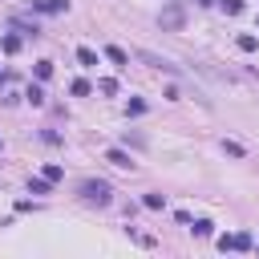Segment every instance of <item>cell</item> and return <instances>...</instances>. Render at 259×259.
<instances>
[{"label": "cell", "instance_id": "obj_17", "mask_svg": "<svg viewBox=\"0 0 259 259\" xmlns=\"http://www.w3.org/2000/svg\"><path fill=\"white\" fill-rule=\"evenodd\" d=\"M45 178H49V182H61V178H65V170L57 166V162H49V166H45Z\"/></svg>", "mask_w": 259, "mask_h": 259}, {"label": "cell", "instance_id": "obj_5", "mask_svg": "<svg viewBox=\"0 0 259 259\" xmlns=\"http://www.w3.org/2000/svg\"><path fill=\"white\" fill-rule=\"evenodd\" d=\"M32 8H37V12H65L69 0H32Z\"/></svg>", "mask_w": 259, "mask_h": 259}, {"label": "cell", "instance_id": "obj_7", "mask_svg": "<svg viewBox=\"0 0 259 259\" xmlns=\"http://www.w3.org/2000/svg\"><path fill=\"white\" fill-rule=\"evenodd\" d=\"M190 231L199 235V239H207V235L215 231V223H211V219H194V227H190Z\"/></svg>", "mask_w": 259, "mask_h": 259}, {"label": "cell", "instance_id": "obj_13", "mask_svg": "<svg viewBox=\"0 0 259 259\" xmlns=\"http://www.w3.org/2000/svg\"><path fill=\"white\" fill-rule=\"evenodd\" d=\"M219 4H223L227 16H239V12H243V0H219Z\"/></svg>", "mask_w": 259, "mask_h": 259}, {"label": "cell", "instance_id": "obj_12", "mask_svg": "<svg viewBox=\"0 0 259 259\" xmlns=\"http://www.w3.org/2000/svg\"><path fill=\"white\" fill-rule=\"evenodd\" d=\"M106 57H110L114 65H130V57H126V49H118V45H110V49H106Z\"/></svg>", "mask_w": 259, "mask_h": 259}, {"label": "cell", "instance_id": "obj_15", "mask_svg": "<svg viewBox=\"0 0 259 259\" xmlns=\"http://www.w3.org/2000/svg\"><path fill=\"white\" fill-rule=\"evenodd\" d=\"M53 77V61H37V81H49Z\"/></svg>", "mask_w": 259, "mask_h": 259}, {"label": "cell", "instance_id": "obj_9", "mask_svg": "<svg viewBox=\"0 0 259 259\" xmlns=\"http://www.w3.org/2000/svg\"><path fill=\"white\" fill-rule=\"evenodd\" d=\"M77 61H81V65H85V69H93V65H97V53H93V49H85V45H81V49H77Z\"/></svg>", "mask_w": 259, "mask_h": 259}, {"label": "cell", "instance_id": "obj_1", "mask_svg": "<svg viewBox=\"0 0 259 259\" xmlns=\"http://www.w3.org/2000/svg\"><path fill=\"white\" fill-rule=\"evenodd\" d=\"M81 199L106 207V203L114 199V190H110V182H102V178H85V182H81Z\"/></svg>", "mask_w": 259, "mask_h": 259}, {"label": "cell", "instance_id": "obj_6", "mask_svg": "<svg viewBox=\"0 0 259 259\" xmlns=\"http://www.w3.org/2000/svg\"><path fill=\"white\" fill-rule=\"evenodd\" d=\"M142 61H146V65H154V69H162V73H178V65L162 61V57H154V53H142Z\"/></svg>", "mask_w": 259, "mask_h": 259}, {"label": "cell", "instance_id": "obj_16", "mask_svg": "<svg viewBox=\"0 0 259 259\" xmlns=\"http://www.w3.org/2000/svg\"><path fill=\"white\" fill-rule=\"evenodd\" d=\"M97 89H102L106 97H114V93H118V81H114V77H102V81H97Z\"/></svg>", "mask_w": 259, "mask_h": 259}, {"label": "cell", "instance_id": "obj_11", "mask_svg": "<svg viewBox=\"0 0 259 259\" xmlns=\"http://www.w3.org/2000/svg\"><path fill=\"white\" fill-rule=\"evenodd\" d=\"M142 207H150V211H162V207H166V194H146V199H142Z\"/></svg>", "mask_w": 259, "mask_h": 259}, {"label": "cell", "instance_id": "obj_22", "mask_svg": "<svg viewBox=\"0 0 259 259\" xmlns=\"http://www.w3.org/2000/svg\"><path fill=\"white\" fill-rule=\"evenodd\" d=\"M4 81H8V73H0V85H4Z\"/></svg>", "mask_w": 259, "mask_h": 259}, {"label": "cell", "instance_id": "obj_4", "mask_svg": "<svg viewBox=\"0 0 259 259\" xmlns=\"http://www.w3.org/2000/svg\"><path fill=\"white\" fill-rule=\"evenodd\" d=\"M106 162H114V166H122V170L134 166V158H130L126 150H118V146H114V150H106Z\"/></svg>", "mask_w": 259, "mask_h": 259}, {"label": "cell", "instance_id": "obj_18", "mask_svg": "<svg viewBox=\"0 0 259 259\" xmlns=\"http://www.w3.org/2000/svg\"><path fill=\"white\" fill-rule=\"evenodd\" d=\"M0 49H4V53H20V37H4V41H0Z\"/></svg>", "mask_w": 259, "mask_h": 259}, {"label": "cell", "instance_id": "obj_14", "mask_svg": "<svg viewBox=\"0 0 259 259\" xmlns=\"http://www.w3.org/2000/svg\"><path fill=\"white\" fill-rule=\"evenodd\" d=\"M235 45H239V49H243V53H255V49H259V41H255V37H251V32H243V37H239V41H235Z\"/></svg>", "mask_w": 259, "mask_h": 259}, {"label": "cell", "instance_id": "obj_19", "mask_svg": "<svg viewBox=\"0 0 259 259\" xmlns=\"http://www.w3.org/2000/svg\"><path fill=\"white\" fill-rule=\"evenodd\" d=\"M69 93H73V97H85V93H89V81H81V77H77V81L69 85Z\"/></svg>", "mask_w": 259, "mask_h": 259}, {"label": "cell", "instance_id": "obj_10", "mask_svg": "<svg viewBox=\"0 0 259 259\" xmlns=\"http://www.w3.org/2000/svg\"><path fill=\"white\" fill-rule=\"evenodd\" d=\"M24 97H28L32 106H45V89H41V85H28V89H24Z\"/></svg>", "mask_w": 259, "mask_h": 259}, {"label": "cell", "instance_id": "obj_3", "mask_svg": "<svg viewBox=\"0 0 259 259\" xmlns=\"http://www.w3.org/2000/svg\"><path fill=\"white\" fill-rule=\"evenodd\" d=\"M158 24H162V28H170V32H178V28L186 24V16H182V8H178V0H174V4L162 12V16H158Z\"/></svg>", "mask_w": 259, "mask_h": 259}, {"label": "cell", "instance_id": "obj_2", "mask_svg": "<svg viewBox=\"0 0 259 259\" xmlns=\"http://www.w3.org/2000/svg\"><path fill=\"white\" fill-rule=\"evenodd\" d=\"M251 247H255L251 231H239V235H223V239H219V251H251Z\"/></svg>", "mask_w": 259, "mask_h": 259}, {"label": "cell", "instance_id": "obj_20", "mask_svg": "<svg viewBox=\"0 0 259 259\" xmlns=\"http://www.w3.org/2000/svg\"><path fill=\"white\" fill-rule=\"evenodd\" d=\"M138 114H146V102H130L126 106V118H138Z\"/></svg>", "mask_w": 259, "mask_h": 259}, {"label": "cell", "instance_id": "obj_8", "mask_svg": "<svg viewBox=\"0 0 259 259\" xmlns=\"http://www.w3.org/2000/svg\"><path fill=\"white\" fill-rule=\"evenodd\" d=\"M49 186H53V182H49L45 174H41V178H28V190H32V194H49Z\"/></svg>", "mask_w": 259, "mask_h": 259}, {"label": "cell", "instance_id": "obj_21", "mask_svg": "<svg viewBox=\"0 0 259 259\" xmlns=\"http://www.w3.org/2000/svg\"><path fill=\"white\" fill-rule=\"evenodd\" d=\"M223 150H227V154H231V158H243V154H247V150H243L239 142H223Z\"/></svg>", "mask_w": 259, "mask_h": 259}]
</instances>
